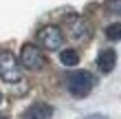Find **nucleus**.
I'll return each instance as SVG.
<instances>
[{"instance_id":"nucleus-1","label":"nucleus","mask_w":121,"mask_h":119,"mask_svg":"<svg viewBox=\"0 0 121 119\" xmlns=\"http://www.w3.org/2000/svg\"><path fill=\"white\" fill-rule=\"evenodd\" d=\"M64 84H66V90L73 97H86L95 86V77L88 71H70L64 77Z\"/></svg>"},{"instance_id":"nucleus-2","label":"nucleus","mask_w":121,"mask_h":119,"mask_svg":"<svg viewBox=\"0 0 121 119\" xmlns=\"http://www.w3.org/2000/svg\"><path fill=\"white\" fill-rule=\"evenodd\" d=\"M0 77L4 82H20L22 79V71H20V64L16 60V55L11 51H0Z\"/></svg>"},{"instance_id":"nucleus-3","label":"nucleus","mask_w":121,"mask_h":119,"mask_svg":"<svg viewBox=\"0 0 121 119\" xmlns=\"http://www.w3.org/2000/svg\"><path fill=\"white\" fill-rule=\"evenodd\" d=\"M38 42L42 44V48H46V51H57L64 42V33L60 26L55 24H48V26H42L38 31Z\"/></svg>"},{"instance_id":"nucleus-4","label":"nucleus","mask_w":121,"mask_h":119,"mask_svg":"<svg viewBox=\"0 0 121 119\" xmlns=\"http://www.w3.org/2000/svg\"><path fill=\"white\" fill-rule=\"evenodd\" d=\"M20 64L24 68H31V71H40L46 64V57L35 44H24L20 48Z\"/></svg>"},{"instance_id":"nucleus-5","label":"nucleus","mask_w":121,"mask_h":119,"mask_svg":"<svg viewBox=\"0 0 121 119\" xmlns=\"http://www.w3.org/2000/svg\"><path fill=\"white\" fill-rule=\"evenodd\" d=\"M64 29H66V33L73 40H77V42H84V40L90 38V24L82 16H68L64 20Z\"/></svg>"},{"instance_id":"nucleus-6","label":"nucleus","mask_w":121,"mask_h":119,"mask_svg":"<svg viewBox=\"0 0 121 119\" xmlns=\"http://www.w3.org/2000/svg\"><path fill=\"white\" fill-rule=\"evenodd\" d=\"M51 117H53V106H48L44 101L31 104L22 113V119H51Z\"/></svg>"},{"instance_id":"nucleus-7","label":"nucleus","mask_w":121,"mask_h":119,"mask_svg":"<svg viewBox=\"0 0 121 119\" xmlns=\"http://www.w3.org/2000/svg\"><path fill=\"white\" fill-rule=\"evenodd\" d=\"M115 64H117V53L112 48H101L97 55V68L101 73H110L115 68Z\"/></svg>"},{"instance_id":"nucleus-8","label":"nucleus","mask_w":121,"mask_h":119,"mask_svg":"<svg viewBox=\"0 0 121 119\" xmlns=\"http://www.w3.org/2000/svg\"><path fill=\"white\" fill-rule=\"evenodd\" d=\"M60 62L64 66H77L79 64V53H77L75 48H64L60 53Z\"/></svg>"},{"instance_id":"nucleus-9","label":"nucleus","mask_w":121,"mask_h":119,"mask_svg":"<svg viewBox=\"0 0 121 119\" xmlns=\"http://www.w3.org/2000/svg\"><path fill=\"white\" fill-rule=\"evenodd\" d=\"M106 38L112 42H119L121 40V22H112L106 26Z\"/></svg>"},{"instance_id":"nucleus-10","label":"nucleus","mask_w":121,"mask_h":119,"mask_svg":"<svg viewBox=\"0 0 121 119\" xmlns=\"http://www.w3.org/2000/svg\"><path fill=\"white\" fill-rule=\"evenodd\" d=\"M106 9L112 13H121V0H106Z\"/></svg>"},{"instance_id":"nucleus-11","label":"nucleus","mask_w":121,"mask_h":119,"mask_svg":"<svg viewBox=\"0 0 121 119\" xmlns=\"http://www.w3.org/2000/svg\"><path fill=\"white\" fill-rule=\"evenodd\" d=\"M86 119H108L106 115H99V113H95V115H88Z\"/></svg>"},{"instance_id":"nucleus-12","label":"nucleus","mask_w":121,"mask_h":119,"mask_svg":"<svg viewBox=\"0 0 121 119\" xmlns=\"http://www.w3.org/2000/svg\"><path fill=\"white\" fill-rule=\"evenodd\" d=\"M0 119H7V117H4V115H0Z\"/></svg>"},{"instance_id":"nucleus-13","label":"nucleus","mask_w":121,"mask_h":119,"mask_svg":"<svg viewBox=\"0 0 121 119\" xmlns=\"http://www.w3.org/2000/svg\"><path fill=\"white\" fill-rule=\"evenodd\" d=\"M0 104H2V95H0Z\"/></svg>"}]
</instances>
